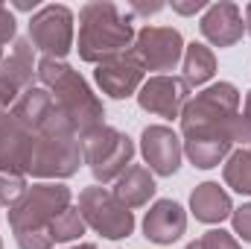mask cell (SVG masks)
<instances>
[{
    "instance_id": "6da1fadb",
    "label": "cell",
    "mask_w": 251,
    "mask_h": 249,
    "mask_svg": "<svg viewBox=\"0 0 251 249\" xmlns=\"http://www.w3.org/2000/svg\"><path fill=\"white\" fill-rule=\"evenodd\" d=\"M240 118V91L234 82H213L190 97L181 112L184 156L193 167H219L234 150V124Z\"/></svg>"
},
{
    "instance_id": "7a4b0ae2",
    "label": "cell",
    "mask_w": 251,
    "mask_h": 249,
    "mask_svg": "<svg viewBox=\"0 0 251 249\" xmlns=\"http://www.w3.org/2000/svg\"><path fill=\"white\" fill-rule=\"evenodd\" d=\"M73 205V193L62 182H38L32 185L24 199L9 208V229L21 249H53L50 226L64 208Z\"/></svg>"
},
{
    "instance_id": "3957f363",
    "label": "cell",
    "mask_w": 251,
    "mask_h": 249,
    "mask_svg": "<svg viewBox=\"0 0 251 249\" xmlns=\"http://www.w3.org/2000/svg\"><path fill=\"white\" fill-rule=\"evenodd\" d=\"M131 18L120 12V6L108 0H94L79 9V59L88 64H102L120 53H128L134 44Z\"/></svg>"
},
{
    "instance_id": "277c9868",
    "label": "cell",
    "mask_w": 251,
    "mask_h": 249,
    "mask_svg": "<svg viewBox=\"0 0 251 249\" xmlns=\"http://www.w3.org/2000/svg\"><path fill=\"white\" fill-rule=\"evenodd\" d=\"M41 88H47L59 106L67 124L73 126L79 135L102 126L105 118V109H102V100L91 91V85L82 79L79 70H73L67 62L62 59H47L41 56L38 59V70H35Z\"/></svg>"
},
{
    "instance_id": "5b68a950",
    "label": "cell",
    "mask_w": 251,
    "mask_h": 249,
    "mask_svg": "<svg viewBox=\"0 0 251 249\" xmlns=\"http://www.w3.org/2000/svg\"><path fill=\"white\" fill-rule=\"evenodd\" d=\"M32 158L26 176L35 179H70L82 158V135L67 124L62 112H56L41 129L32 132Z\"/></svg>"
},
{
    "instance_id": "8992f818",
    "label": "cell",
    "mask_w": 251,
    "mask_h": 249,
    "mask_svg": "<svg viewBox=\"0 0 251 249\" xmlns=\"http://www.w3.org/2000/svg\"><path fill=\"white\" fill-rule=\"evenodd\" d=\"M82 158H85L88 170L94 173L97 185L117 182L131 167L134 141L126 132H120V129L102 124L82 135Z\"/></svg>"
},
{
    "instance_id": "52a82bcc",
    "label": "cell",
    "mask_w": 251,
    "mask_h": 249,
    "mask_svg": "<svg viewBox=\"0 0 251 249\" xmlns=\"http://www.w3.org/2000/svg\"><path fill=\"white\" fill-rule=\"evenodd\" d=\"M79 214L85 226H91L97 235L108 241H123L134 232V214L114 196V190L102 185H91L79 193Z\"/></svg>"
},
{
    "instance_id": "ba28073f",
    "label": "cell",
    "mask_w": 251,
    "mask_h": 249,
    "mask_svg": "<svg viewBox=\"0 0 251 249\" xmlns=\"http://www.w3.org/2000/svg\"><path fill=\"white\" fill-rule=\"evenodd\" d=\"M29 41L47 59H62L73 50V12L62 3L41 6L29 18Z\"/></svg>"
},
{
    "instance_id": "9c48e42d",
    "label": "cell",
    "mask_w": 251,
    "mask_h": 249,
    "mask_svg": "<svg viewBox=\"0 0 251 249\" xmlns=\"http://www.w3.org/2000/svg\"><path fill=\"white\" fill-rule=\"evenodd\" d=\"M131 50L146 70H158V76H161L164 70H176V64L181 62L184 38L173 27H143V30H137Z\"/></svg>"
},
{
    "instance_id": "30bf717a",
    "label": "cell",
    "mask_w": 251,
    "mask_h": 249,
    "mask_svg": "<svg viewBox=\"0 0 251 249\" xmlns=\"http://www.w3.org/2000/svg\"><path fill=\"white\" fill-rule=\"evenodd\" d=\"M190 100V85L181 76H170V73H155L149 76L140 91H137V106L149 115H158V118H181L184 106Z\"/></svg>"
},
{
    "instance_id": "8fae6325",
    "label": "cell",
    "mask_w": 251,
    "mask_h": 249,
    "mask_svg": "<svg viewBox=\"0 0 251 249\" xmlns=\"http://www.w3.org/2000/svg\"><path fill=\"white\" fill-rule=\"evenodd\" d=\"M94 79L102 88V94H108L111 100H126V97H137L140 85L146 82V67L134 56V50H128V53H120L108 62L97 64Z\"/></svg>"
},
{
    "instance_id": "7c38bea8",
    "label": "cell",
    "mask_w": 251,
    "mask_h": 249,
    "mask_svg": "<svg viewBox=\"0 0 251 249\" xmlns=\"http://www.w3.org/2000/svg\"><path fill=\"white\" fill-rule=\"evenodd\" d=\"M140 153H143V161L149 164V170L155 176H176L181 167V158H184V144L170 126L155 124L143 129Z\"/></svg>"
},
{
    "instance_id": "4fadbf2b",
    "label": "cell",
    "mask_w": 251,
    "mask_h": 249,
    "mask_svg": "<svg viewBox=\"0 0 251 249\" xmlns=\"http://www.w3.org/2000/svg\"><path fill=\"white\" fill-rule=\"evenodd\" d=\"M199 30L213 47H234L246 32V21H243V12L237 3L219 0V3H210L204 9Z\"/></svg>"
},
{
    "instance_id": "5bb4252c",
    "label": "cell",
    "mask_w": 251,
    "mask_h": 249,
    "mask_svg": "<svg viewBox=\"0 0 251 249\" xmlns=\"http://www.w3.org/2000/svg\"><path fill=\"white\" fill-rule=\"evenodd\" d=\"M32 141H35L32 132L12 112H6L0 118V170L26 176L29 158H32Z\"/></svg>"
},
{
    "instance_id": "9a60e30c",
    "label": "cell",
    "mask_w": 251,
    "mask_h": 249,
    "mask_svg": "<svg viewBox=\"0 0 251 249\" xmlns=\"http://www.w3.org/2000/svg\"><path fill=\"white\" fill-rule=\"evenodd\" d=\"M187 232V211L181 208V202L176 199H158L149 205L146 217H143V235L152 244H176L181 235Z\"/></svg>"
},
{
    "instance_id": "2e32d148",
    "label": "cell",
    "mask_w": 251,
    "mask_h": 249,
    "mask_svg": "<svg viewBox=\"0 0 251 249\" xmlns=\"http://www.w3.org/2000/svg\"><path fill=\"white\" fill-rule=\"evenodd\" d=\"M190 211L196 214L199 223L213 226V223H222L234 214V202L219 182H201L190 193Z\"/></svg>"
},
{
    "instance_id": "e0dca14e",
    "label": "cell",
    "mask_w": 251,
    "mask_h": 249,
    "mask_svg": "<svg viewBox=\"0 0 251 249\" xmlns=\"http://www.w3.org/2000/svg\"><path fill=\"white\" fill-rule=\"evenodd\" d=\"M38 70V62H35V47L29 38H15L12 44V53L0 62V76L9 79L21 94L26 88H32V76Z\"/></svg>"
},
{
    "instance_id": "ac0fdd59",
    "label": "cell",
    "mask_w": 251,
    "mask_h": 249,
    "mask_svg": "<svg viewBox=\"0 0 251 249\" xmlns=\"http://www.w3.org/2000/svg\"><path fill=\"white\" fill-rule=\"evenodd\" d=\"M155 190H158V185H155L152 170L146 164H131L123 176L117 179L114 196L123 202L126 208H140V205H146L155 196Z\"/></svg>"
},
{
    "instance_id": "d6986e66",
    "label": "cell",
    "mask_w": 251,
    "mask_h": 249,
    "mask_svg": "<svg viewBox=\"0 0 251 249\" xmlns=\"http://www.w3.org/2000/svg\"><path fill=\"white\" fill-rule=\"evenodd\" d=\"M181 79L187 82L190 88H199L204 82L213 79L216 73V56L207 44L201 41H193V44H184V56H181Z\"/></svg>"
},
{
    "instance_id": "ffe728a7",
    "label": "cell",
    "mask_w": 251,
    "mask_h": 249,
    "mask_svg": "<svg viewBox=\"0 0 251 249\" xmlns=\"http://www.w3.org/2000/svg\"><path fill=\"white\" fill-rule=\"evenodd\" d=\"M222 179H225V185L231 190H237L243 196H251V141L243 144L240 150H234L225 158Z\"/></svg>"
},
{
    "instance_id": "44dd1931",
    "label": "cell",
    "mask_w": 251,
    "mask_h": 249,
    "mask_svg": "<svg viewBox=\"0 0 251 249\" xmlns=\"http://www.w3.org/2000/svg\"><path fill=\"white\" fill-rule=\"evenodd\" d=\"M85 220H82V214H79V208H64L62 214L53 220V226H50V235H53V241L56 244H70V241H79L82 235H85Z\"/></svg>"
},
{
    "instance_id": "7402d4cb",
    "label": "cell",
    "mask_w": 251,
    "mask_h": 249,
    "mask_svg": "<svg viewBox=\"0 0 251 249\" xmlns=\"http://www.w3.org/2000/svg\"><path fill=\"white\" fill-rule=\"evenodd\" d=\"M26 190L29 187H26V176L24 173H6V170H0V205L3 208H15L24 199Z\"/></svg>"
},
{
    "instance_id": "603a6c76",
    "label": "cell",
    "mask_w": 251,
    "mask_h": 249,
    "mask_svg": "<svg viewBox=\"0 0 251 249\" xmlns=\"http://www.w3.org/2000/svg\"><path fill=\"white\" fill-rule=\"evenodd\" d=\"M184 249H243V247H240V241H237L231 232H225V229H210V232H204L199 241L187 244Z\"/></svg>"
},
{
    "instance_id": "cb8c5ba5",
    "label": "cell",
    "mask_w": 251,
    "mask_h": 249,
    "mask_svg": "<svg viewBox=\"0 0 251 249\" xmlns=\"http://www.w3.org/2000/svg\"><path fill=\"white\" fill-rule=\"evenodd\" d=\"M231 226H234V235L243 241V244H251V202L234 208L231 214Z\"/></svg>"
},
{
    "instance_id": "d4e9b609",
    "label": "cell",
    "mask_w": 251,
    "mask_h": 249,
    "mask_svg": "<svg viewBox=\"0 0 251 249\" xmlns=\"http://www.w3.org/2000/svg\"><path fill=\"white\" fill-rule=\"evenodd\" d=\"M234 141L237 144H249L251 141V91H246V109L234 124Z\"/></svg>"
},
{
    "instance_id": "484cf974",
    "label": "cell",
    "mask_w": 251,
    "mask_h": 249,
    "mask_svg": "<svg viewBox=\"0 0 251 249\" xmlns=\"http://www.w3.org/2000/svg\"><path fill=\"white\" fill-rule=\"evenodd\" d=\"M15 15L9 12V6L0 3V47H6L9 41H15Z\"/></svg>"
},
{
    "instance_id": "4316f807",
    "label": "cell",
    "mask_w": 251,
    "mask_h": 249,
    "mask_svg": "<svg viewBox=\"0 0 251 249\" xmlns=\"http://www.w3.org/2000/svg\"><path fill=\"white\" fill-rule=\"evenodd\" d=\"M21 97V91L9 82V79H3L0 76V118L6 115V112H12V106H15V100Z\"/></svg>"
},
{
    "instance_id": "83f0119b",
    "label": "cell",
    "mask_w": 251,
    "mask_h": 249,
    "mask_svg": "<svg viewBox=\"0 0 251 249\" xmlns=\"http://www.w3.org/2000/svg\"><path fill=\"white\" fill-rule=\"evenodd\" d=\"M201 9H207L204 0H173V12H178V15H196Z\"/></svg>"
},
{
    "instance_id": "f1b7e54d",
    "label": "cell",
    "mask_w": 251,
    "mask_h": 249,
    "mask_svg": "<svg viewBox=\"0 0 251 249\" xmlns=\"http://www.w3.org/2000/svg\"><path fill=\"white\" fill-rule=\"evenodd\" d=\"M131 9L140 12V15H152V12H161L164 3H131Z\"/></svg>"
},
{
    "instance_id": "f546056e",
    "label": "cell",
    "mask_w": 251,
    "mask_h": 249,
    "mask_svg": "<svg viewBox=\"0 0 251 249\" xmlns=\"http://www.w3.org/2000/svg\"><path fill=\"white\" fill-rule=\"evenodd\" d=\"M243 21H246V32L251 35V3L246 6V18H243Z\"/></svg>"
},
{
    "instance_id": "4dcf8cb0",
    "label": "cell",
    "mask_w": 251,
    "mask_h": 249,
    "mask_svg": "<svg viewBox=\"0 0 251 249\" xmlns=\"http://www.w3.org/2000/svg\"><path fill=\"white\" fill-rule=\"evenodd\" d=\"M15 9H35V0L32 3H15Z\"/></svg>"
},
{
    "instance_id": "1f68e13d",
    "label": "cell",
    "mask_w": 251,
    "mask_h": 249,
    "mask_svg": "<svg viewBox=\"0 0 251 249\" xmlns=\"http://www.w3.org/2000/svg\"><path fill=\"white\" fill-rule=\"evenodd\" d=\"M70 249H97L94 244H76V247H70Z\"/></svg>"
},
{
    "instance_id": "d6a6232c",
    "label": "cell",
    "mask_w": 251,
    "mask_h": 249,
    "mask_svg": "<svg viewBox=\"0 0 251 249\" xmlns=\"http://www.w3.org/2000/svg\"><path fill=\"white\" fill-rule=\"evenodd\" d=\"M0 62H3V47H0Z\"/></svg>"
},
{
    "instance_id": "836d02e7",
    "label": "cell",
    "mask_w": 251,
    "mask_h": 249,
    "mask_svg": "<svg viewBox=\"0 0 251 249\" xmlns=\"http://www.w3.org/2000/svg\"><path fill=\"white\" fill-rule=\"evenodd\" d=\"M0 249H3V241H0Z\"/></svg>"
}]
</instances>
